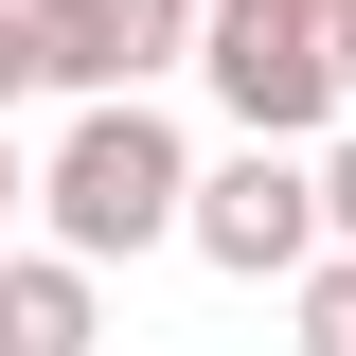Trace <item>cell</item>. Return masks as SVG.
Listing matches in <instances>:
<instances>
[{
	"label": "cell",
	"instance_id": "obj_9",
	"mask_svg": "<svg viewBox=\"0 0 356 356\" xmlns=\"http://www.w3.org/2000/svg\"><path fill=\"white\" fill-rule=\"evenodd\" d=\"M321 54H339V107H356V0H321Z\"/></svg>",
	"mask_w": 356,
	"mask_h": 356
},
{
	"label": "cell",
	"instance_id": "obj_10",
	"mask_svg": "<svg viewBox=\"0 0 356 356\" xmlns=\"http://www.w3.org/2000/svg\"><path fill=\"white\" fill-rule=\"evenodd\" d=\"M18 214H36V161H18V143H0V232H18Z\"/></svg>",
	"mask_w": 356,
	"mask_h": 356
},
{
	"label": "cell",
	"instance_id": "obj_7",
	"mask_svg": "<svg viewBox=\"0 0 356 356\" xmlns=\"http://www.w3.org/2000/svg\"><path fill=\"white\" fill-rule=\"evenodd\" d=\"M303 178H321V250H356V125H321Z\"/></svg>",
	"mask_w": 356,
	"mask_h": 356
},
{
	"label": "cell",
	"instance_id": "obj_6",
	"mask_svg": "<svg viewBox=\"0 0 356 356\" xmlns=\"http://www.w3.org/2000/svg\"><path fill=\"white\" fill-rule=\"evenodd\" d=\"M285 303H303V356H356V250H303Z\"/></svg>",
	"mask_w": 356,
	"mask_h": 356
},
{
	"label": "cell",
	"instance_id": "obj_3",
	"mask_svg": "<svg viewBox=\"0 0 356 356\" xmlns=\"http://www.w3.org/2000/svg\"><path fill=\"white\" fill-rule=\"evenodd\" d=\"M178 250H214L232 285H285V267L321 250V178H303V143H232V161L178 196Z\"/></svg>",
	"mask_w": 356,
	"mask_h": 356
},
{
	"label": "cell",
	"instance_id": "obj_1",
	"mask_svg": "<svg viewBox=\"0 0 356 356\" xmlns=\"http://www.w3.org/2000/svg\"><path fill=\"white\" fill-rule=\"evenodd\" d=\"M178 196H196V161H178V125L143 107V89H89V107H72V143L36 161V214H54V250H72V267L161 250V232H178Z\"/></svg>",
	"mask_w": 356,
	"mask_h": 356
},
{
	"label": "cell",
	"instance_id": "obj_5",
	"mask_svg": "<svg viewBox=\"0 0 356 356\" xmlns=\"http://www.w3.org/2000/svg\"><path fill=\"white\" fill-rule=\"evenodd\" d=\"M0 356H107V267L0 250Z\"/></svg>",
	"mask_w": 356,
	"mask_h": 356
},
{
	"label": "cell",
	"instance_id": "obj_4",
	"mask_svg": "<svg viewBox=\"0 0 356 356\" xmlns=\"http://www.w3.org/2000/svg\"><path fill=\"white\" fill-rule=\"evenodd\" d=\"M196 54V0H36V89H161Z\"/></svg>",
	"mask_w": 356,
	"mask_h": 356
},
{
	"label": "cell",
	"instance_id": "obj_2",
	"mask_svg": "<svg viewBox=\"0 0 356 356\" xmlns=\"http://www.w3.org/2000/svg\"><path fill=\"white\" fill-rule=\"evenodd\" d=\"M178 72H214V107L250 143H321L339 125V54H321V0H196V54Z\"/></svg>",
	"mask_w": 356,
	"mask_h": 356
},
{
	"label": "cell",
	"instance_id": "obj_8",
	"mask_svg": "<svg viewBox=\"0 0 356 356\" xmlns=\"http://www.w3.org/2000/svg\"><path fill=\"white\" fill-rule=\"evenodd\" d=\"M36 89V0H0V107Z\"/></svg>",
	"mask_w": 356,
	"mask_h": 356
}]
</instances>
